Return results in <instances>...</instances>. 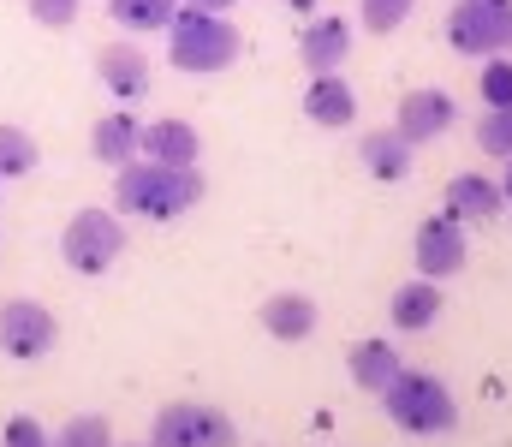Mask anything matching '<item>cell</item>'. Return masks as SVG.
<instances>
[{"label": "cell", "mask_w": 512, "mask_h": 447, "mask_svg": "<svg viewBox=\"0 0 512 447\" xmlns=\"http://www.w3.org/2000/svg\"><path fill=\"white\" fill-rule=\"evenodd\" d=\"M358 161H364V173L370 179H382V185H399L405 173H411V144L387 126V132H370L364 149H358Z\"/></svg>", "instance_id": "obj_19"}, {"label": "cell", "mask_w": 512, "mask_h": 447, "mask_svg": "<svg viewBox=\"0 0 512 447\" xmlns=\"http://www.w3.org/2000/svg\"><path fill=\"white\" fill-rule=\"evenodd\" d=\"M96 78L108 84V96H120L131 108V102L149 90V54H143L137 42H108V48L96 54Z\"/></svg>", "instance_id": "obj_12"}, {"label": "cell", "mask_w": 512, "mask_h": 447, "mask_svg": "<svg viewBox=\"0 0 512 447\" xmlns=\"http://www.w3.org/2000/svg\"><path fill=\"white\" fill-rule=\"evenodd\" d=\"M447 42L453 54H471V60L512 54V0H459L447 18Z\"/></svg>", "instance_id": "obj_6"}, {"label": "cell", "mask_w": 512, "mask_h": 447, "mask_svg": "<svg viewBox=\"0 0 512 447\" xmlns=\"http://www.w3.org/2000/svg\"><path fill=\"white\" fill-rule=\"evenodd\" d=\"M126 447H149V442H126Z\"/></svg>", "instance_id": "obj_31"}, {"label": "cell", "mask_w": 512, "mask_h": 447, "mask_svg": "<svg viewBox=\"0 0 512 447\" xmlns=\"http://www.w3.org/2000/svg\"><path fill=\"white\" fill-rule=\"evenodd\" d=\"M435 316H441V281H429V275L405 281V287L393 293V304H387V322H393L399 334H423Z\"/></svg>", "instance_id": "obj_15"}, {"label": "cell", "mask_w": 512, "mask_h": 447, "mask_svg": "<svg viewBox=\"0 0 512 447\" xmlns=\"http://www.w3.org/2000/svg\"><path fill=\"white\" fill-rule=\"evenodd\" d=\"M185 6H203V12H233L239 0H185Z\"/></svg>", "instance_id": "obj_28"}, {"label": "cell", "mask_w": 512, "mask_h": 447, "mask_svg": "<svg viewBox=\"0 0 512 447\" xmlns=\"http://www.w3.org/2000/svg\"><path fill=\"white\" fill-rule=\"evenodd\" d=\"M197 126H191V120H173V114H167V120H149V126H143V155H149V161H167V167H197Z\"/></svg>", "instance_id": "obj_16"}, {"label": "cell", "mask_w": 512, "mask_h": 447, "mask_svg": "<svg viewBox=\"0 0 512 447\" xmlns=\"http://www.w3.org/2000/svg\"><path fill=\"white\" fill-rule=\"evenodd\" d=\"M316 316H322L316 298H304V293H274L262 304V328H268L274 340H286V346H292V340H310V334H316Z\"/></svg>", "instance_id": "obj_17"}, {"label": "cell", "mask_w": 512, "mask_h": 447, "mask_svg": "<svg viewBox=\"0 0 512 447\" xmlns=\"http://www.w3.org/2000/svg\"><path fill=\"white\" fill-rule=\"evenodd\" d=\"M149 447H239V430L227 412H215L203 400H173L155 412Z\"/></svg>", "instance_id": "obj_5"}, {"label": "cell", "mask_w": 512, "mask_h": 447, "mask_svg": "<svg viewBox=\"0 0 512 447\" xmlns=\"http://www.w3.org/2000/svg\"><path fill=\"white\" fill-rule=\"evenodd\" d=\"M203 203V173L197 167H167L137 155L114 173V209L120 215H143V221H179Z\"/></svg>", "instance_id": "obj_1"}, {"label": "cell", "mask_w": 512, "mask_h": 447, "mask_svg": "<svg viewBox=\"0 0 512 447\" xmlns=\"http://www.w3.org/2000/svg\"><path fill=\"white\" fill-rule=\"evenodd\" d=\"M411 6H417V0H358V18H364L370 36H393V30L411 18Z\"/></svg>", "instance_id": "obj_23"}, {"label": "cell", "mask_w": 512, "mask_h": 447, "mask_svg": "<svg viewBox=\"0 0 512 447\" xmlns=\"http://www.w3.org/2000/svg\"><path fill=\"white\" fill-rule=\"evenodd\" d=\"M126 251V221L120 209H78L66 227H60V257L66 269L78 275H108Z\"/></svg>", "instance_id": "obj_4"}, {"label": "cell", "mask_w": 512, "mask_h": 447, "mask_svg": "<svg viewBox=\"0 0 512 447\" xmlns=\"http://www.w3.org/2000/svg\"><path fill=\"white\" fill-rule=\"evenodd\" d=\"M78 12H84V0H30V18L42 30H66V24H78Z\"/></svg>", "instance_id": "obj_26"}, {"label": "cell", "mask_w": 512, "mask_h": 447, "mask_svg": "<svg viewBox=\"0 0 512 447\" xmlns=\"http://www.w3.org/2000/svg\"><path fill=\"white\" fill-rule=\"evenodd\" d=\"M382 406L405 436H447L459 424V400L447 394V382H435L423 370H399L382 388Z\"/></svg>", "instance_id": "obj_3"}, {"label": "cell", "mask_w": 512, "mask_h": 447, "mask_svg": "<svg viewBox=\"0 0 512 447\" xmlns=\"http://www.w3.org/2000/svg\"><path fill=\"white\" fill-rule=\"evenodd\" d=\"M36 167H42L36 138H30L24 126H0V185H6V179H30Z\"/></svg>", "instance_id": "obj_20"}, {"label": "cell", "mask_w": 512, "mask_h": 447, "mask_svg": "<svg viewBox=\"0 0 512 447\" xmlns=\"http://www.w3.org/2000/svg\"><path fill=\"white\" fill-rule=\"evenodd\" d=\"M54 447H114V424L102 412H72L66 430L54 436Z\"/></svg>", "instance_id": "obj_22"}, {"label": "cell", "mask_w": 512, "mask_h": 447, "mask_svg": "<svg viewBox=\"0 0 512 447\" xmlns=\"http://www.w3.org/2000/svg\"><path fill=\"white\" fill-rule=\"evenodd\" d=\"M352 54V24L334 18V12H316L304 30H298V60L310 72H340V60Z\"/></svg>", "instance_id": "obj_10"}, {"label": "cell", "mask_w": 512, "mask_h": 447, "mask_svg": "<svg viewBox=\"0 0 512 447\" xmlns=\"http://www.w3.org/2000/svg\"><path fill=\"white\" fill-rule=\"evenodd\" d=\"M447 126H459V108H453V96L447 90H405L399 96V114H393V132L405 138V144H435Z\"/></svg>", "instance_id": "obj_8"}, {"label": "cell", "mask_w": 512, "mask_h": 447, "mask_svg": "<svg viewBox=\"0 0 512 447\" xmlns=\"http://www.w3.org/2000/svg\"><path fill=\"white\" fill-rule=\"evenodd\" d=\"M90 155L96 161H108V167H126L143 155V120L131 114V108H114V114H102L96 126H90Z\"/></svg>", "instance_id": "obj_13"}, {"label": "cell", "mask_w": 512, "mask_h": 447, "mask_svg": "<svg viewBox=\"0 0 512 447\" xmlns=\"http://www.w3.org/2000/svg\"><path fill=\"white\" fill-rule=\"evenodd\" d=\"M0 447H54V436L30 418V412H18L12 424H6V436H0Z\"/></svg>", "instance_id": "obj_27"}, {"label": "cell", "mask_w": 512, "mask_h": 447, "mask_svg": "<svg viewBox=\"0 0 512 447\" xmlns=\"http://www.w3.org/2000/svg\"><path fill=\"white\" fill-rule=\"evenodd\" d=\"M280 6H292V12H316V0H280Z\"/></svg>", "instance_id": "obj_29"}, {"label": "cell", "mask_w": 512, "mask_h": 447, "mask_svg": "<svg viewBox=\"0 0 512 447\" xmlns=\"http://www.w3.org/2000/svg\"><path fill=\"white\" fill-rule=\"evenodd\" d=\"M304 120L322 126V132L352 126V120H358V96H352V84L334 78V72H310V84H304Z\"/></svg>", "instance_id": "obj_11"}, {"label": "cell", "mask_w": 512, "mask_h": 447, "mask_svg": "<svg viewBox=\"0 0 512 447\" xmlns=\"http://www.w3.org/2000/svg\"><path fill=\"white\" fill-rule=\"evenodd\" d=\"M54 346H60V322H54L48 304H36V298H6V304H0V352H6V358L36 364V358H48Z\"/></svg>", "instance_id": "obj_7"}, {"label": "cell", "mask_w": 512, "mask_h": 447, "mask_svg": "<svg viewBox=\"0 0 512 447\" xmlns=\"http://www.w3.org/2000/svg\"><path fill=\"white\" fill-rule=\"evenodd\" d=\"M477 149L483 155H512V108H489L477 120Z\"/></svg>", "instance_id": "obj_25"}, {"label": "cell", "mask_w": 512, "mask_h": 447, "mask_svg": "<svg viewBox=\"0 0 512 447\" xmlns=\"http://www.w3.org/2000/svg\"><path fill=\"white\" fill-rule=\"evenodd\" d=\"M417 269H423L429 281L459 275V269H465V221H453L447 209L429 215V221L417 227Z\"/></svg>", "instance_id": "obj_9"}, {"label": "cell", "mask_w": 512, "mask_h": 447, "mask_svg": "<svg viewBox=\"0 0 512 447\" xmlns=\"http://www.w3.org/2000/svg\"><path fill=\"white\" fill-rule=\"evenodd\" d=\"M441 203H447L453 221H495L507 209V191L495 179H483V173H459V179H447Z\"/></svg>", "instance_id": "obj_14"}, {"label": "cell", "mask_w": 512, "mask_h": 447, "mask_svg": "<svg viewBox=\"0 0 512 447\" xmlns=\"http://www.w3.org/2000/svg\"><path fill=\"white\" fill-rule=\"evenodd\" d=\"M239 54H245V36H239V24H233L227 12H203V6H185V0H179V12H173V24H167V60H173V72H185V78H215V72H227Z\"/></svg>", "instance_id": "obj_2"}, {"label": "cell", "mask_w": 512, "mask_h": 447, "mask_svg": "<svg viewBox=\"0 0 512 447\" xmlns=\"http://www.w3.org/2000/svg\"><path fill=\"white\" fill-rule=\"evenodd\" d=\"M501 191H507V197H512V155H507V185H501Z\"/></svg>", "instance_id": "obj_30"}, {"label": "cell", "mask_w": 512, "mask_h": 447, "mask_svg": "<svg viewBox=\"0 0 512 447\" xmlns=\"http://www.w3.org/2000/svg\"><path fill=\"white\" fill-rule=\"evenodd\" d=\"M179 0H108V18L120 30H167Z\"/></svg>", "instance_id": "obj_21"}, {"label": "cell", "mask_w": 512, "mask_h": 447, "mask_svg": "<svg viewBox=\"0 0 512 447\" xmlns=\"http://www.w3.org/2000/svg\"><path fill=\"white\" fill-rule=\"evenodd\" d=\"M477 90H483V102H489V108H512V60H507V54H489V60H483Z\"/></svg>", "instance_id": "obj_24"}, {"label": "cell", "mask_w": 512, "mask_h": 447, "mask_svg": "<svg viewBox=\"0 0 512 447\" xmlns=\"http://www.w3.org/2000/svg\"><path fill=\"white\" fill-rule=\"evenodd\" d=\"M346 370H352V382H358L364 394H382L405 364H399V352H393L387 340H358V346L346 352Z\"/></svg>", "instance_id": "obj_18"}]
</instances>
